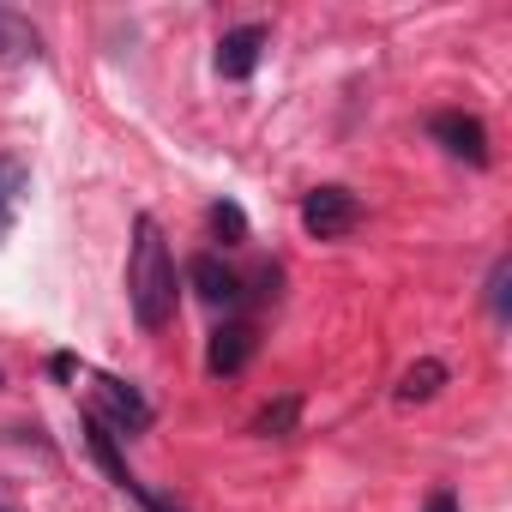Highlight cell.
<instances>
[{"mask_svg": "<svg viewBox=\"0 0 512 512\" xmlns=\"http://www.w3.org/2000/svg\"><path fill=\"white\" fill-rule=\"evenodd\" d=\"M85 440H91V458L109 470V482H115L121 494H133V488H139V476L127 470V458H121V446H115V428H109L103 416H91V422H85Z\"/></svg>", "mask_w": 512, "mask_h": 512, "instance_id": "ba28073f", "label": "cell"}, {"mask_svg": "<svg viewBox=\"0 0 512 512\" xmlns=\"http://www.w3.org/2000/svg\"><path fill=\"white\" fill-rule=\"evenodd\" d=\"M260 49H266V31H260V25H235V31H223V43H217V73H223V79H253V67H260Z\"/></svg>", "mask_w": 512, "mask_h": 512, "instance_id": "5b68a950", "label": "cell"}, {"mask_svg": "<svg viewBox=\"0 0 512 512\" xmlns=\"http://www.w3.org/2000/svg\"><path fill=\"white\" fill-rule=\"evenodd\" d=\"M428 139L440 145V151H452V157H464V163H488V127L476 121V115H458V109H446V115H434L428 121Z\"/></svg>", "mask_w": 512, "mask_h": 512, "instance_id": "3957f363", "label": "cell"}, {"mask_svg": "<svg viewBox=\"0 0 512 512\" xmlns=\"http://www.w3.org/2000/svg\"><path fill=\"white\" fill-rule=\"evenodd\" d=\"M446 386V362H416V368H404V380H398V404H428L434 392Z\"/></svg>", "mask_w": 512, "mask_h": 512, "instance_id": "9c48e42d", "label": "cell"}, {"mask_svg": "<svg viewBox=\"0 0 512 512\" xmlns=\"http://www.w3.org/2000/svg\"><path fill=\"white\" fill-rule=\"evenodd\" d=\"M187 284H193V296H199L205 308H235V302H241V278L217 260V253H199V260L187 266Z\"/></svg>", "mask_w": 512, "mask_h": 512, "instance_id": "277c9868", "label": "cell"}, {"mask_svg": "<svg viewBox=\"0 0 512 512\" xmlns=\"http://www.w3.org/2000/svg\"><path fill=\"white\" fill-rule=\"evenodd\" d=\"M296 416H302V404H296V398H278V404H266V410H260L253 434H290V428H296Z\"/></svg>", "mask_w": 512, "mask_h": 512, "instance_id": "8fae6325", "label": "cell"}, {"mask_svg": "<svg viewBox=\"0 0 512 512\" xmlns=\"http://www.w3.org/2000/svg\"><path fill=\"white\" fill-rule=\"evenodd\" d=\"M0 380H7V374H0Z\"/></svg>", "mask_w": 512, "mask_h": 512, "instance_id": "2e32d148", "label": "cell"}, {"mask_svg": "<svg viewBox=\"0 0 512 512\" xmlns=\"http://www.w3.org/2000/svg\"><path fill=\"white\" fill-rule=\"evenodd\" d=\"M362 223V199L350 193V187H314L308 199H302V229L314 235V241H338V235H350Z\"/></svg>", "mask_w": 512, "mask_h": 512, "instance_id": "7a4b0ae2", "label": "cell"}, {"mask_svg": "<svg viewBox=\"0 0 512 512\" xmlns=\"http://www.w3.org/2000/svg\"><path fill=\"white\" fill-rule=\"evenodd\" d=\"M512 260H494V272H488V308H494V320H506L512 314Z\"/></svg>", "mask_w": 512, "mask_h": 512, "instance_id": "7c38bea8", "label": "cell"}, {"mask_svg": "<svg viewBox=\"0 0 512 512\" xmlns=\"http://www.w3.org/2000/svg\"><path fill=\"white\" fill-rule=\"evenodd\" d=\"M31 49H37V31L19 25L13 13H0V61H19V55H31Z\"/></svg>", "mask_w": 512, "mask_h": 512, "instance_id": "30bf717a", "label": "cell"}, {"mask_svg": "<svg viewBox=\"0 0 512 512\" xmlns=\"http://www.w3.org/2000/svg\"><path fill=\"white\" fill-rule=\"evenodd\" d=\"M428 512H458V500H452V494H446V488H440V494H434V500H428Z\"/></svg>", "mask_w": 512, "mask_h": 512, "instance_id": "9a60e30c", "label": "cell"}, {"mask_svg": "<svg viewBox=\"0 0 512 512\" xmlns=\"http://www.w3.org/2000/svg\"><path fill=\"white\" fill-rule=\"evenodd\" d=\"M19 187H25V163H19V157H0V223H7Z\"/></svg>", "mask_w": 512, "mask_h": 512, "instance_id": "4fadbf2b", "label": "cell"}, {"mask_svg": "<svg viewBox=\"0 0 512 512\" xmlns=\"http://www.w3.org/2000/svg\"><path fill=\"white\" fill-rule=\"evenodd\" d=\"M97 404H103V422L109 428H145L151 422V404L127 380H115V374H97Z\"/></svg>", "mask_w": 512, "mask_h": 512, "instance_id": "8992f818", "label": "cell"}, {"mask_svg": "<svg viewBox=\"0 0 512 512\" xmlns=\"http://www.w3.org/2000/svg\"><path fill=\"white\" fill-rule=\"evenodd\" d=\"M211 229H217V235H229V241H247V217H241V205L217 199V205H211Z\"/></svg>", "mask_w": 512, "mask_h": 512, "instance_id": "5bb4252c", "label": "cell"}, {"mask_svg": "<svg viewBox=\"0 0 512 512\" xmlns=\"http://www.w3.org/2000/svg\"><path fill=\"white\" fill-rule=\"evenodd\" d=\"M247 362H253V326H217L205 344V368L223 380V374H241Z\"/></svg>", "mask_w": 512, "mask_h": 512, "instance_id": "52a82bcc", "label": "cell"}, {"mask_svg": "<svg viewBox=\"0 0 512 512\" xmlns=\"http://www.w3.org/2000/svg\"><path fill=\"white\" fill-rule=\"evenodd\" d=\"M127 302H133V320H139L145 332H163V326L175 320V260H169V247H163L157 217H139V223H133Z\"/></svg>", "mask_w": 512, "mask_h": 512, "instance_id": "6da1fadb", "label": "cell"}]
</instances>
